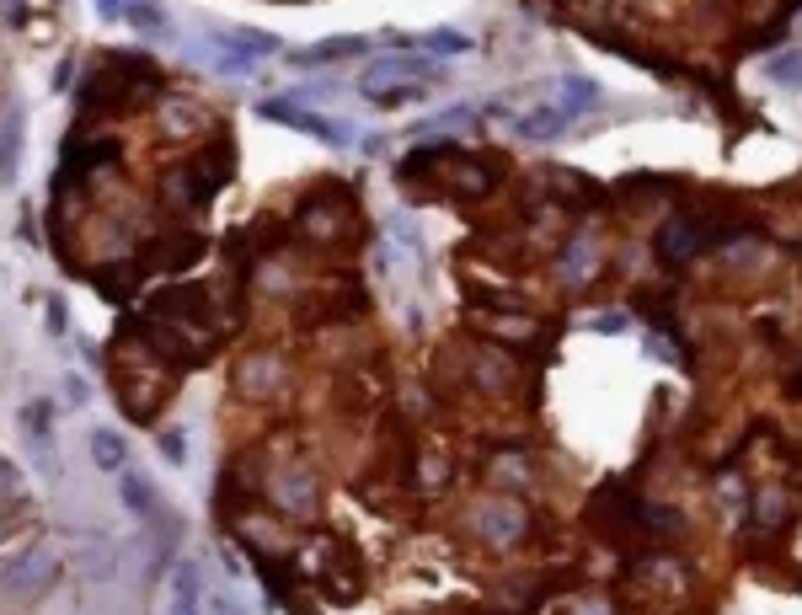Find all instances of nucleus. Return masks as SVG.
I'll list each match as a JSON object with an SVG mask.
<instances>
[{
  "label": "nucleus",
  "mask_w": 802,
  "mask_h": 615,
  "mask_svg": "<svg viewBox=\"0 0 802 615\" xmlns=\"http://www.w3.org/2000/svg\"><path fill=\"white\" fill-rule=\"evenodd\" d=\"M369 49V38H321L316 49L289 54V65H337V59H359Z\"/></svg>",
  "instance_id": "obj_8"
},
{
  "label": "nucleus",
  "mask_w": 802,
  "mask_h": 615,
  "mask_svg": "<svg viewBox=\"0 0 802 615\" xmlns=\"http://www.w3.org/2000/svg\"><path fill=\"white\" fill-rule=\"evenodd\" d=\"M166 123H172L166 134H193V129H204V113L188 102H166Z\"/></svg>",
  "instance_id": "obj_21"
},
{
  "label": "nucleus",
  "mask_w": 802,
  "mask_h": 615,
  "mask_svg": "<svg viewBox=\"0 0 802 615\" xmlns=\"http://www.w3.org/2000/svg\"><path fill=\"white\" fill-rule=\"evenodd\" d=\"M54 573V557L49 551H22L17 562L6 567V573H0V583H6V589H27V583H43Z\"/></svg>",
  "instance_id": "obj_10"
},
{
  "label": "nucleus",
  "mask_w": 802,
  "mask_h": 615,
  "mask_svg": "<svg viewBox=\"0 0 802 615\" xmlns=\"http://www.w3.org/2000/svg\"><path fill=\"white\" fill-rule=\"evenodd\" d=\"M198 605H204V578L193 562H182L172 573V615H198Z\"/></svg>",
  "instance_id": "obj_11"
},
{
  "label": "nucleus",
  "mask_w": 802,
  "mask_h": 615,
  "mask_svg": "<svg viewBox=\"0 0 802 615\" xmlns=\"http://www.w3.org/2000/svg\"><path fill=\"white\" fill-rule=\"evenodd\" d=\"M279 54V38L262 33V27H225L220 43H214V59H220V70H257L262 59Z\"/></svg>",
  "instance_id": "obj_2"
},
{
  "label": "nucleus",
  "mask_w": 802,
  "mask_h": 615,
  "mask_svg": "<svg viewBox=\"0 0 802 615\" xmlns=\"http://www.w3.org/2000/svg\"><path fill=\"white\" fill-rule=\"evenodd\" d=\"M573 615H615L610 605H605V599H578V610Z\"/></svg>",
  "instance_id": "obj_23"
},
{
  "label": "nucleus",
  "mask_w": 802,
  "mask_h": 615,
  "mask_svg": "<svg viewBox=\"0 0 802 615\" xmlns=\"http://www.w3.org/2000/svg\"><path fill=\"white\" fill-rule=\"evenodd\" d=\"M412 49L418 54H471V33H455V27H434V33H418L412 38Z\"/></svg>",
  "instance_id": "obj_14"
},
{
  "label": "nucleus",
  "mask_w": 802,
  "mask_h": 615,
  "mask_svg": "<svg viewBox=\"0 0 802 615\" xmlns=\"http://www.w3.org/2000/svg\"><path fill=\"white\" fill-rule=\"evenodd\" d=\"M17 161H22V113H11L6 129H0V188L17 177Z\"/></svg>",
  "instance_id": "obj_16"
},
{
  "label": "nucleus",
  "mask_w": 802,
  "mask_h": 615,
  "mask_svg": "<svg viewBox=\"0 0 802 615\" xmlns=\"http://www.w3.org/2000/svg\"><path fill=\"white\" fill-rule=\"evenodd\" d=\"M439 65L434 54H391V59H375V65L364 70V91H380V86H396V81H434Z\"/></svg>",
  "instance_id": "obj_5"
},
{
  "label": "nucleus",
  "mask_w": 802,
  "mask_h": 615,
  "mask_svg": "<svg viewBox=\"0 0 802 615\" xmlns=\"http://www.w3.org/2000/svg\"><path fill=\"white\" fill-rule=\"evenodd\" d=\"M65 396H70V402H86V380L70 375V380H65Z\"/></svg>",
  "instance_id": "obj_24"
},
{
  "label": "nucleus",
  "mask_w": 802,
  "mask_h": 615,
  "mask_svg": "<svg viewBox=\"0 0 802 615\" xmlns=\"http://www.w3.org/2000/svg\"><path fill=\"white\" fill-rule=\"evenodd\" d=\"M257 113H262V118H273V123H289V129L311 134V140L332 145V150H348L353 140H359L348 118H321V113H311V107H300V102H262Z\"/></svg>",
  "instance_id": "obj_1"
},
{
  "label": "nucleus",
  "mask_w": 802,
  "mask_h": 615,
  "mask_svg": "<svg viewBox=\"0 0 802 615\" xmlns=\"http://www.w3.org/2000/svg\"><path fill=\"white\" fill-rule=\"evenodd\" d=\"M273 492H279V503H284L289 514H311V509H316V476L305 471V466H284V471H279V487H273Z\"/></svg>",
  "instance_id": "obj_6"
},
{
  "label": "nucleus",
  "mask_w": 802,
  "mask_h": 615,
  "mask_svg": "<svg viewBox=\"0 0 802 615\" xmlns=\"http://www.w3.org/2000/svg\"><path fill=\"white\" fill-rule=\"evenodd\" d=\"M706 220L701 214H674V220H663V230H658V257L663 263H690V257L706 246Z\"/></svg>",
  "instance_id": "obj_4"
},
{
  "label": "nucleus",
  "mask_w": 802,
  "mask_h": 615,
  "mask_svg": "<svg viewBox=\"0 0 802 615\" xmlns=\"http://www.w3.org/2000/svg\"><path fill=\"white\" fill-rule=\"evenodd\" d=\"M91 460H97V466L102 471H123V466H129V444H123L118 434H113V428H97V434H91Z\"/></svg>",
  "instance_id": "obj_15"
},
{
  "label": "nucleus",
  "mask_w": 802,
  "mask_h": 615,
  "mask_svg": "<svg viewBox=\"0 0 802 615\" xmlns=\"http://www.w3.org/2000/svg\"><path fill=\"white\" fill-rule=\"evenodd\" d=\"M476 380H482V391H503L508 386V364L503 359H482L476 364Z\"/></svg>",
  "instance_id": "obj_22"
},
{
  "label": "nucleus",
  "mask_w": 802,
  "mask_h": 615,
  "mask_svg": "<svg viewBox=\"0 0 802 615\" xmlns=\"http://www.w3.org/2000/svg\"><path fill=\"white\" fill-rule=\"evenodd\" d=\"M519 134H524V140H557V134H567V113H562L557 102H551V107H535V113L519 118Z\"/></svg>",
  "instance_id": "obj_12"
},
{
  "label": "nucleus",
  "mask_w": 802,
  "mask_h": 615,
  "mask_svg": "<svg viewBox=\"0 0 802 615\" xmlns=\"http://www.w3.org/2000/svg\"><path fill=\"white\" fill-rule=\"evenodd\" d=\"M551 102H557L567 118H578V113H589V107L605 102V91H599L594 81H583V75H562L557 91H551Z\"/></svg>",
  "instance_id": "obj_7"
},
{
  "label": "nucleus",
  "mask_w": 802,
  "mask_h": 615,
  "mask_svg": "<svg viewBox=\"0 0 802 615\" xmlns=\"http://www.w3.org/2000/svg\"><path fill=\"white\" fill-rule=\"evenodd\" d=\"M557 273H562L567 284H578L583 273H594V241H573V246H567L562 263H557Z\"/></svg>",
  "instance_id": "obj_17"
},
{
  "label": "nucleus",
  "mask_w": 802,
  "mask_h": 615,
  "mask_svg": "<svg viewBox=\"0 0 802 615\" xmlns=\"http://www.w3.org/2000/svg\"><path fill=\"white\" fill-rule=\"evenodd\" d=\"M471 525H476V535H482L487 546H514L519 535L530 530V514H524L514 498H487V503H476Z\"/></svg>",
  "instance_id": "obj_3"
},
{
  "label": "nucleus",
  "mask_w": 802,
  "mask_h": 615,
  "mask_svg": "<svg viewBox=\"0 0 802 615\" xmlns=\"http://www.w3.org/2000/svg\"><path fill=\"white\" fill-rule=\"evenodd\" d=\"M770 81H781V86H802V43L770 59Z\"/></svg>",
  "instance_id": "obj_20"
},
{
  "label": "nucleus",
  "mask_w": 802,
  "mask_h": 615,
  "mask_svg": "<svg viewBox=\"0 0 802 615\" xmlns=\"http://www.w3.org/2000/svg\"><path fill=\"white\" fill-rule=\"evenodd\" d=\"M423 81H396V86H380V91H364L375 107H407V102H423Z\"/></svg>",
  "instance_id": "obj_18"
},
{
  "label": "nucleus",
  "mask_w": 802,
  "mask_h": 615,
  "mask_svg": "<svg viewBox=\"0 0 802 615\" xmlns=\"http://www.w3.org/2000/svg\"><path fill=\"white\" fill-rule=\"evenodd\" d=\"M118 17L134 22V27L150 33V38H166V33H172V17L161 11V0H118Z\"/></svg>",
  "instance_id": "obj_9"
},
{
  "label": "nucleus",
  "mask_w": 802,
  "mask_h": 615,
  "mask_svg": "<svg viewBox=\"0 0 802 615\" xmlns=\"http://www.w3.org/2000/svg\"><path fill=\"white\" fill-rule=\"evenodd\" d=\"M49 418H54V412H49V402H27V412H22L27 439H33L38 450H49V434H54V428H49Z\"/></svg>",
  "instance_id": "obj_19"
},
{
  "label": "nucleus",
  "mask_w": 802,
  "mask_h": 615,
  "mask_svg": "<svg viewBox=\"0 0 802 615\" xmlns=\"http://www.w3.org/2000/svg\"><path fill=\"white\" fill-rule=\"evenodd\" d=\"M118 492H123V509H129V514H156V492H150V482H145V476L140 471H129V466H123L118 471Z\"/></svg>",
  "instance_id": "obj_13"
}]
</instances>
